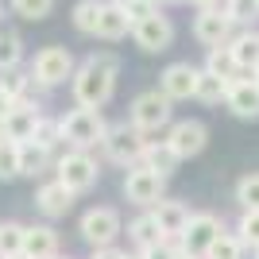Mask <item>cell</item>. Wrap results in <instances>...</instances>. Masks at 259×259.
<instances>
[{"label": "cell", "mask_w": 259, "mask_h": 259, "mask_svg": "<svg viewBox=\"0 0 259 259\" xmlns=\"http://www.w3.org/2000/svg\"><path fill=\"white\" fill-rule=\"evenodd\" d=\"M128 236L136 240L140 248H151V244H159V240H166V236H162V228H159V221H155L151 213L136 217V221H132V228H128Z\"/></svg>", "instance_id": "cb8c5ba5"}, {"label": "cell", "mask_w": 259, "mask_h": 259, "mask_svg": "<svg viewBox=\"0 0 259 259\" xmlns=\"http://www.w3.org/2000/svg\"><path fill=\"white\" fill-rule=\"evenodd\" d=\"M101 0H77L74 4V27L81 35H97V20H101Z\"/></svg>", "instance_id": "484cf974"}, {"label": "cell", "mask_w": 259, "mask_h": 259, "mask_svg": "<svg viewBox=\"0 0 259 259\" xmlns=\"http://www.w3.org/2000/svg\"><path fill=\"white\" fill-rule=\"evenodd\" d=\"M178 155H174V147L166 140L162 143H147V147H143V159H140V166H147V170H155V174H162V178H166V174L174 170V166H178Z\"/></svg>", "instance_id": "44dd1931"}, {"label": "cell", "mask_w": 259, "mask_h": 259, "mask_svg": "<svg viewBox=\"0 0 259 259\" xmlns=\"http://www.w3.org/2000/svg\"><path fill=\"white\" fill-rule=\"evenodd\" d=\"M217 236H221V221L213 213H194L190 225L182 228V251L186 255H205Z\"/></svg>", "instance_id": "8fae6325"}, {"label": "cell", "mask_w": 259, "mask_h": 259, "mask_svg": "<svg viewBox=\"0 0 259 259\" xmlns=\"http://www.w3.org/2000/svg\"><path fill=\"white\" fill-rule=\"evenodd\" d=\"M31 140L39 143V147H47V151H54V147H58V140H62V120H43V116H39Z\"/></svg>", "instance_id": "f546056e"}, {"label": "cell", "mask_w": 259, "mask_h": 259, "mask_svg": "<svg viewBox=\"0 0 259 259\" xmlns=\"http://www.w3.org/2000/svg\"><path fill=\"white\" fill-rule=\"evenodd\" d=\"M197 66H190V62H170L166 70H162V77H159V85H162V93L170 101H186V97H194L197 93Z\"/></svg>", "instance_id": "4fadbf2b"}, {"label": "cell", "mask_w": 259, "mask_h": 259, "mask_svg": "<svg viewBox=\"0 0 259 259\" xmlns=\"http://www.w3.org/2000/svg\"><path fill=\"white\" fill-rule=\"evenodd\" d=\"M116 70H120V62L112 58V54H93V58H85V62L74 70V77H70V85H74V101L81 108L108 105L112 89H116Z\"/></svg>", "instance_id": "6da1fadb"}, {"label": "cell", "mask_w": 259, "mask_h": 259, "mask_svg": "<svg viewBox=\"0 0 259 259\" xmlns=\"http://www.w3.org/2000/svg\"><path fill=\"white\" fill-rule=\"evenodd\" d=\"M170 124V97L151 89V93H140L132 101V128L140 132H159Z\"/></svg>", "instance_id": "277c9868"}, {"label": "cell", "mask_w": 259, "mask_h": 259, "mask_svg": "<svg viewBox=\"0 0 259 259\" xmlns=\"http://www.w3.org/2000/svg\"><path fill=\"white\" fill-rule=\"evenodd\" d=\"M190 4H197V8L205 12V8H217V4H221V0H190Z\"/></svg>", "instance_id": "60d3db41"}, {"label": "cell", "mask_w": 259, "mask_h": 259, "mask_svg": "<svg viewBox=\"0 0 259 259\" xmlns=\"http://www.w3.org/2000/svg\"><path fill=\"white\" fill-rule=\"evenodd\" d=\"M232 27H236V23H232V16H228L225 8H205V12H197V20H194L197 43H205L209 51L232 43Z\"/></svg>", "instance_id": "ba28073f"}, {"label": "cell", "mask_w": 259, "mask_h": 259, "mask_svg": "<svg viewBox=\"0 0 259 259\" xmlns=\"http://www.w3.org/2000/svg\"><path fill=\"white\" fill-rule=\"evenodd\" d=\"M8 259H27V255H8Z\"/></svg>", "instance_id": "ee69618b"}, {"label": "cell", "mask_w": 259, "mask_h": 259, "mask_svg": "<svg viewBox=\"0 0 259 259\" xmlns=\"http://www.w3.org/2000/svg\"><path fill=\"white\" fill-rule=\"evenodd\" d=\"M35 201H39V209H43L47 217H66L70 205H74V190H66L62 182H47L43 190L35 194Z\"/></svg>", "instance_id": "ac0fdd59"}, {"label": "cell", "mask_w": 259, "mask_h": 259, "mask_svg": "<svg viewBox=\"0 0 259 259\" xmlns=\"http://www.w3.org/2000/svg\"><path fill=\"white\" fill-rule=\"evenodd\" d=\"M132 39H136V47L147 54H162L166 47L174 43V23L166 20V16H159V8L151 12V16H143V20L132 23Z\"/></svg>", "instance_id": "5b68a950"}, {"label": "cell", "mask_w": 259, "mask_h": 259, "mask_svg": "<svg viewBox=\"0 0 259 259\" xmlns=\"http://www.w3.org/2000/svg\"><path fill=\"white\" fill-rule=\"evenodd\" d=\"M228 51H232V58H236L240 70H259V31H240L232 43H228Z\"/></svg>", "instance_id": "ffe728a7"}, {"label": "cell", "mask_w": 259, "mask_h": 259, "mask_svg": "<svg viewBox=\"0 0 259 259\" xmlns=\"http://www.w3.org/2000/svg\"><path fill=\"white\" fill-rule=\"evenodd\" d=\"M47 162H51V151H47V147H39L35 140L20 143V174H43Z\"/></svg>", "instance_id": "d4e9b609"}, {"label": "cell", "mask_w": 259, "mask_h": 259, "mask_svg": "<svg viewBox=\"0 0 259 259\" xmlns=\"http://www.w3.org/2000/svg\"><path fill=\"white\" fill-rule=\"evenodd\" d=\"M128 259H143V255H128Z\"/></svg>", "instance_id": "bcb514c9"}, {"label": "cell", "mask_w": 259, "mask_h": 259, "mask_svg": "<svg viewBox=\"0 0 259 259\" xmlns=\"http://www.w3.org/2000/svg\"><path fill=\"white\" fill-rule=\"evenodd\" d=\"M151 217L159 221V228H162V236H182V228L190 225V213H186V205H178V201H166L162 197L159 205L151 209Z\"/></svg>", "instance_id": "e0dca14e"}, {"label": "cell", "mask_w": 259, "mask_h": 259, "mask_svg": "<svg viewBox=\"0 0 259 259\" xmlns=\"http://www.w3.org/2000/svg\"><path fill=\"white\" fill-rule=\"evenodd\" d=\"M54 8V0H12V12L20 20H47Z\"/></svg>", "instance_id": "4dcf8cb0"}, {"label": "cell", "mask_w": 259, "mask_h": 259, "mask_svg": "<svg viewBox=\"0 0 259 259\" xmlns=\"http://www.w3.org/2000/svg\"><path fill=\"white\" fill-rule=\"evenodd\" d=\"M236 201L244 209H259V174H244L236 182Z\"/></svg>", "instance_id": "d6a6232c"}, {"label": "cell", "mask_w": 259, "mask_h": 259, "mask_svg": "<svg viewBox=\"0 0 259 259\" xmlns=\"http://www.w3.org/2000/svg\"><path fill=\"white\" fill-rule=\"evenodd\" d=\"M81 236L93 244V248H112V240L120 236V213L116 209H89L85 217H81Z\"/></svg>", "instance_id": "30bf717a"}, {"label": "cell", "mask_w": 259, "mask_h": 259, "mask_svg": "<svg viewBox=\"0 0 259 259\" xmlns=\"http://www.w3.org/2000/svg\"><path fill=\"white\" fill-rule=\"evenodd\" d=\"M166 143L174 147V155L178 159H194V155L205 151V143H209V132L201 120H178L170 128V136H166Z\"/></svg>", "instance_id": "7c38bea8"}, {"label": "cell", "mask_w": 259, "mask_h": 259, "mask_svg": "<svg viewBox=\"0 0 259 259\" xmlns=\"http://www.w3.org/2000/svg\"><path fill=\"white\" fill-rule=\"evenodd\" d=\"M140 255H143V259H178L182 251L174 248V240L166 236V240H159V244H151V248H143Z\"/></svg>", "instance_id": "74e56055"}, {"label": "cell", "mask_w": 259, "mask_h": 259, "mask_svg": "<svg viewBox=\"0 0 259 259\" xmlns=\"http://www.w3.org/2000/svg\"><path fill=\"white\" fill-rule=\"evenodd\" d=\"M225 12L232 16V23H255L259 20V0H228Z\"/></svg>", "instance_id": "836d02e7"}, {"label": "cell", "mask_w": 259, "mask_h": 259, "mask_svg": "<svg viewBox=\"0 0 259 259\" xmlns=\"http://www.w3.org/2000/svg\"><path fill=\"white\" fill-rule=\"evenodd\" d=\"M255 259H259V251H255Z\"/></svg>", "instance_id": "681fc988"}, {"label": "cell", "mask_w": 259, "mask_h": 259, "mask_svg": "<svg viewBox=\"0 0 259 259\" xmlns=\"http://www.w3.org/2000/svg\"><path fill=\"white\" fill-rule=\"evenodd\" d=\"M20 174V143L4 140L0 143V178H16Z\"/></svg>", "instance_id": "e575fe53"}, {"label": "cell", "mask_w": 259, "mask_h": 259, "mask_svg": "<svg viewBox=\"0 0 259 259\" xmlns=\"http://www.w3.org/2000/svg\"><path fill=\"white\" fill-rule=\"evenodd\" d=\"M0 143H4V132H0Z\"/></svg>", "instance_id": "7dc6e473"}, {"label": "cell", "mask_w": 259, "mask_h": 259, "mask_svg": "<svg viewBox=\"0 0 259 259\" xmlns=\"http://www.w3.org/2000/svg\"><path fill=\"white\" fill-rule=\"evenodd\" d=\"M178 259H197V255H186V251H182V255H178Z\"/></svg>", "instance_id": "7bdbcfd3"}, {"label": "cell", "mask_w": 259, "mask_h": 259, "mask_svg": "<svg viewBox=\"0 0 259 259\" xmlns=\"http://www.w3.org/2000/svg\"><path fill=\"white\" fill-rule=\"evenodd\" d=\"M112 4H120V8L128 12V20H132V23L155 12V0H112Z\"/></svg>", "instance_id": "8d00e7d4"}, {"label": "cell", "mask_w": 259, "mask_h": 259, "mask_svg": "<svg viewBox=\"0 0 259 259\" xmlns=\"http://www.w3.org/2000/svg\"><path fill=\"white\" fill-rule=\"evenodd\" d=\"M128 31H132L128 12L120 8V4H105V8H101V20H97V35L112 43V39H124Z\"/></svg>", "instance_id": "d6986e66"}, {"label": "cell", "mask_w": 259, "mask_h": 259, "mask_svg": "<svg viewBox=\"0 0 259 259\" xmlns=\"http://www.w3.org/2000/svg\"><path fill=\"white\" fill-rule=\"evenodd\" d=\"M23 232H27V228L16 225V221L0 225V259H8V255H23Z\"/></svg>", "instance_id": "4316f807"}, {"label": "cell", "mask_w": 259, "mask_h": 259, "mask_svg": "<svg viewBox=\"0 0 259 259\" xmlns=\"http://www.w3.org/2000/svg\"><path fill=\"white\" fill-rule=\"evenodd\" d=\"M205 70L217 74V77H225V81H236V74H240V66H236V58H232L228 47H213L205 54Z\"/></svg>", "instance_id": "7402d4cb"}, {"label": "cell", "mask_w": 259, "mask_h": 259, "mask_svg": "<svg viewBox=\"0 0 259 259\" xmlns=\"http://www.w3.org/2000/svg\"><path fill=\"white\" fill-rule=\"evenodd\" d=\"M54 259H70V255H54Z\"/></svg>", "instance_id": "f6af8a7d"}, {"label": "cell", "mask_w": 259, "mask_h": 259, "mask_svg": "<svg viewBox=\"0 0 259 259\" xmlns=\"http://www.w3.org/2000/svg\"><path fill=\"white\" fill-rule=\"evenodd\" d=\"M58 182H62L66 190L81 194V190H89V186L97 182V162L89 159L85 151H66L62 159H58Z\"/></svg>", "instance_id": "9c48e42d"}, {"label": "cell", "mask_w": 259, "mask_h": 259, "mask_svg": "<svg viewBox=\"0 0 259 259\" xmlns=\"http://www.w3.org/2000/svg\"><path fill=\"white\" fill-rule=\"evenodd\" d=\"M255 81H259V70H255Z\"/></svg>", "instance_id": "c3c4849f"}, {"label": "cell", "mask_w": 259, "mask_h": 259, "mask_svg": "<svg viewBox=\"0 0 259 259\" xmlns=\"http://www.w3.org/2000/svg\"><path fill=\"white\" fill-rule=\"evenodd\" d=\"M162 190H166V178L147 170V166H136V170H128V178H124V197H128L132 205H159Z\"/></svg>", "instance_id": "52a82bcc"}, {"label": "cell", "mask_w": 259, "mask_h": 259, "mask_svg": "<svg viewBox=\"0 0 259 259\" xmlns=\"http://www.w3.org/2000/svg\"><path fill=\"white\" fill-rule=\"evenodd\" d=\"M155 4H178V0H155Z\"/></svg>", "instance_id": "b9f144b4"}, {"label": "cell", "mask_w": 259, "mask_h": 259, "mask_svg": "<svg viewBox=\"0 0 259 259\" xmlns=\"http://www.w3.org/2000/svg\"><path fill=\"white\" fill-rule=\"evenodd\" d=\"M225 105L232 108L240 120H255L259 116V81L255 77H236V81L228 85Z\"/></svg>", "instance_id": "9a60e30c"}, {"label": "cell", "mask_w": 259, "mask_h": 259, "mask_svg": "<svg viewBox=\"0 0 259 259\" xmlns=\"http://www.w3.org/2000/svg\"><path fill=\"white\" fill-rule=\"evenodd\" d=\"M23 255L27 259H54L58 255V232L47 225H35L23 232Z\"/></svg>", "instance_id": "2e32d148"}, {"label": "cell", "mask_w": 259, "mask_h": 259, "mask_svg": "<svg viewBox=\"0 0 259 259\" xmlns=\"http://www.w3.org/2000/svg\"><path fill=\"white\" fill-rule=\"evenodd\" d=\"M108 128H105V116H101V108H70L62 116V140L74 143V151H85L93 143H105Z\"/></svg>", "instance_id": "7a4b0ae2"}, {"label": "cell", "mask_w": 259, "mask_h": 259, "mask_svg": "<svg viewBox=\"0 0 259 259\" xmlns=\"http://www.w3.org/2000/svg\"><path fill=\"white\" fill-rule=\"evenodd\" d=\"M236 232H240V240H244V248H255L259 251V209H244Z\"/></svg>", "instance_id": "1f68e13d"}, {"label": "cell", "mask_w": 259, "mask_h": 259, "mask_svg": "<svg viewBox=\"0 0 259 259\" xmlns=\"http://www.w3.org/2000/svg\"><path fill=\"white\" fill-rule=\"evenodd\" d=\"M0 89H4L12 101H23V93H27V77H23L20 70H8V74L0 77Z\"/></svg>", "instance_id": "d590c367"}, {"label": "cell", "mask_w": 259, "mask_h": 259, "mask_svg": "<svg viewBox=\"0 0 259 259\" xmlns=\"http://www.w3.org/2000/svg\"><path fill=\"white\" fill-rule=\"evenodd\" d=\"M205 259H244V240L221 232V236L213 240V248L205 251Z\"/></svg>", "instance_id": "f1b7e54d"}, {"label": "cell", "mask_w": 259, "mask_h": 259, "mask_svg": "<svg viewBox=\"0 0 259 259\" xmlns=\"http://www.w3.org/2000/svg\"><path fill=\"white\" fill-rule=\"evenodd\" d=\"M143 147H147L143 132L128 128V124H116V128H108V136H105V155L112 162H120V166H136V162L143 159Z\"/></svg>", "instance_id": "8992f818"}, {"label": "cell", "mask_w": 259, "mask_h": 259, "mask_svg": "<svg viewBox=\"0 0 259 259\" xmlns=\"http://www.w3.org/2000/svg\"><path fill=\"white\" fill-rule=\"evenodd\" d=\"M35 124H39V105L16 101L12 112L4 116V124H0V132H4V140H12V143H27L35 136Z\"/></svg>", "instance_id": "5bb4252c"}, {"label": "cell", "mask_w": 259, "mask_h": 259, "mask_svg": "<svg viewBox=\"0 0 259 259\" xmlns=\"http://www.w3.org/2000/svg\"><path fill=\"white\" fill-rule=\"evenodd\" d=\"M12 105H16V101H12L8 93L0 89V124H4V116H8V112H12Z\"/></svg>", "instance_id": "ab89813d"}, {"label": "cell", "mask_w": 259, "mask_h": 259, "mask_svg": "<svg viewBox=\"0 0 259 259\" xmlns=\"http://www.w3.org/2000/svg\"><path fill=\"white\" fill-rule=\"evenodd\" d=\"M93 259H128V255L116 248H93Z\"/></svg>", "instance_id": "f35d334b"}, {"label": "cell", "mask_w": 259, "mask_h": 259, "mask_svg": "<svg viewBox=\"0 0 259 259\" xmlns=\"http://www.w3.org/2000/svg\"><path fill=\"white\" fill-rule=\"evenodd\" d=\"M31 77L39 85H62L66 77H74V54L66 47H43L31 62Z\"/></svg>", "instance_id": "3957f363"}, {"label": "cell", "mask_w": 259, "mask_h": 259, "mask_svg": "<svg viewBox=\"0 0 259 259\" xmlns=\"http://www.w3.org/2000/svg\"><path fill=\"white\" fill-rule=\"evenodd\" d=\"M23 58V43H20V35H12L4 31L0 35V74H8V70H16Z\"/></svg>", "instance_id": "83f0119b"}, {"label": "cell", "mask_w": 259, "mask_h": 259, "mask_svg": "<svg viewBox=\"0 0 259 259\" xmlns=\"http://www.w3.org/2000/svg\"><path fill=\"white\" fill-rule=\"evenodd\" d=\"M228 85H232V81H225V77H217V74H209V70H201V74H197V93H194V97L205 101V105H217V101L228 97Z\"/></svg>", "instance_id": "603a6c76"}]
</instances>
